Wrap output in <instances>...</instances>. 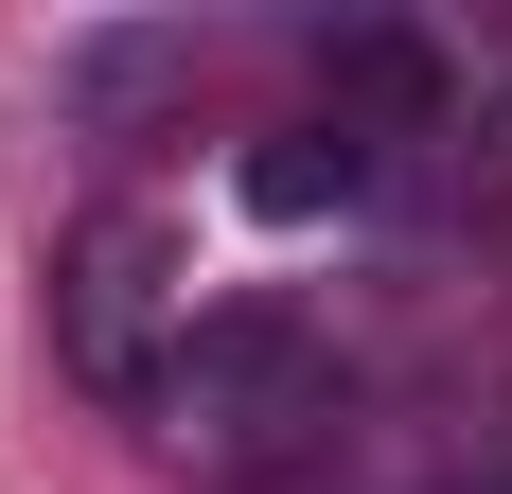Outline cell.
Returning <instances> with one entry per match:
<instances>
[{
  "label": "cell",
  "instance_id": "obj_1",
  "mask_svg": "<svg viewBox=\"0 0 512 494\" xmlns=\"http://www.w3.org/2000/svg\"><path fill=\"white\" fill-rule=\"evenodd\" d=\"M354 424V389H336V336H318L301 300H212L195 336H177V389H159V442L212 459V477H301L318 442Z\"/></svg>",
  "mask_w": 512,
  "mask_h": 494
},
{
  "label": "cell",
  "instance_id": "obj_2",
  "mask_svg": "<svg viewBox=\"0 0 512 494\" xmlns=\"http://www.w3.org/2000/svg\"><path fill=\"white\" fill-rule=\"evenodd\" d=\"M212 300H195V230L159 195H106L89 230L53 247V353H71V389L106 406H159L177 389V336H195Z\"/></svg>",
  "mask_w": 512,
  "mask_h": 494
},
{
  "label": "cell",
  "instance_id": "obj_3",
  "mask_svg": "<svg viewBox=\"0 0 512 494\" xmlns=\"http://www.w3.org/2000/svg\"><path fill=\"white\" fill-rule=\"evenodd\" d=\"M265 494H512V406H354Z\"/></svg>",
  "mask_w": 512,
  "mask_h": 494
}]
</instances>
